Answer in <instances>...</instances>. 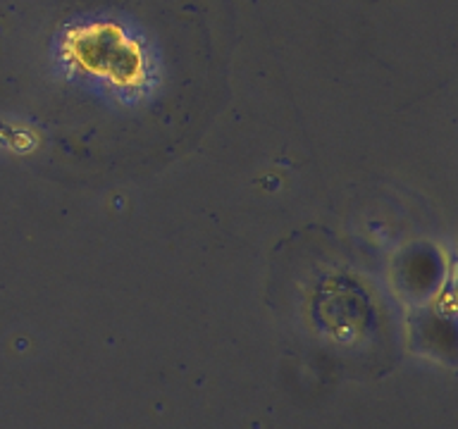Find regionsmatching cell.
Listing matches in <instances>:
<instances>
[{"label": "cell", "mask_w": 458, "mask_h": 429, "mask_svg": "<svg viewBox=\"0 0 458 429\" xmlns=\"http://www.w3.org/2000/svg\"><path fill=\"white\" fill-rule=\"evenodd\" d=\"M70 43L74 60L100 79L127 84L141 74V53L117 27H89L79 31Z\"/></svg>", "instance_id": "obj_1"}]
</instances>
